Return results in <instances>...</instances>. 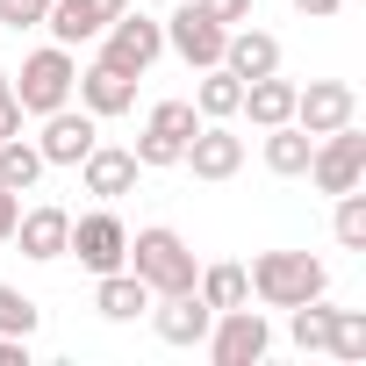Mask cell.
<instances>
[{
    "instance_id": "cell-1",
    "label": "cell",
    "mask_w": 366,
    "mask_h": 366,
    "mask_svg": "<svg viewBox=\"0 0 366 366\" xmlns=\"http://www.w3.org/2000/svg\"><path fill=\"white\" fill-rule=\"evenodd\" d=\"M244 273H252V302H266V309H295V302L330 295V266L309 252H259Z\"/></svg>"
},
{
    "instance_id": "cell-2",
    "label": "cell",
    "mask_w": 366,
    "mask_h": 366,
    "mask_svg": "<svg viewBox=\"0 0 366 366\" xmlns=\"http://www.w3.org/2000/svg\"><path fill=\"white\" fill-rule=\"evenodd\" d=\"M129 273L151 287V295H179V287H194V252H187V237L179 230H165V223H144L137 237H129Z\"/></svg>"
},
{
    "instance_id": "cell-3",
    "label": "cell",
    "mask_w": 366,
    "mask_h": 366,
    "mask_svg": "<svg viewBox=\"0 0 366 366\" xmlns=\"http://www.w3.org/2000/svg\"><path fill=\"white\" fill-rule=\"evenodd\" d=\"M101 44V65H115V72H129V79H144L158 58H165V22L151 15V8H137V0H129V8L94 36Z\"/></svg>"
},
{
    "instance_id": "cell-4",
    "label": "cell",
    "mask_w": 366,
    "mask_h": 366,
    "mask_svg": "<svg viewBox=\"0 0 366 366\" xmlns=\"http://www.w3.org/2000/svg\"><path fill=\"white\" fill-rule=\"evenodd\" d=\"M72 79H79V58L65 51V44H44V51H29L22 58V72L8 79L15 86V101H22V115H51V108H65L72 101Z\"/></svg>"
},
{
    "instance_id": "cell-5",
    "label": "cell",
    "mask_w": 366,
    "mask_h": 366,
    "mask_svg": "<svg viewBox=\"0 0 366 366\" xmlns=\"http://www.w3.org/2000/svg\"><path fill=\"white\" fill-rule=\"evenodd\" d=\"M223 22L202 8V0H165V51L187 65V72H209V65H223Z\"/></svg>"
},
{
    "instance_id": "cell-6",
    "label": "cell",
    "mask_w": 366,
    "mask_h": 366,
    "mask_svg": "<svg viewBox=\"0 0 366 366\" xmlns=\"http://www.w3.org/2000/svg\"><path fill=\"white\" fill-rule=\"evenodd\" d=\"M209 359L216 366H259L266 352H273V323L252 309V302H237V309H216V323H209Z\"/></svg>"
},
{
    "instance_id": "cell-7",
    "label": "cell",
    "mask_w": 366,
    "mask_h": 366,
    "mask_svg": "<svg viewBox=\"0 0 366 366\" xmlns=\"http://www.w3.org/2000/svg\"><path fill=\"white\" fill-rule=\"evenodd\" d=\"M302 179H316V194H352L359 179H366V129H359V122H345V129L316 137V151H309V172H302Z\"/></svg>"
},
{
    "instance_id": "cell-8",
    "label": "cell",
    "mask_w": 366,
    "mask_h": 366,
    "mask_svg": "<svg viewBox=\"0 0 366 366\" xmlns=\"http://www.w3.org/2000/svg\"><path fill=\"white\" fill-rule=\"evenodd\" d=\"M65 252H72L86 273H115V266H129V230H122L115 202H101L94 216H72V237H65Z\"/></svg>"
},
{
    "instance_id": "cell-9",
    "label": "cell",
    "mask_w": 366,
    "mask_h": 366,
    "mask_svg": "<svg viewBox=\"0 0 366 366\" xmlns=\"http://www.w3.org/2000/svg\"><path fill=\"white\" fill-rule=\"evenodd\" d=\"M202 129V115H194V101H158L151 115H144V137L129 144L137 151V165L144 172H158V165H179V151H187V137Z\"/></svg>"
},
{
    "instance_id": "cell-10",
    "label": "cell",
    "mask_w": 366,
    "mask_h": 366,
    "mask_svg": "<svg viewBox=\"0 0 366 366\" xmlns=\"http://www.w3.org/2000/svg\"><path fill=\"white\" fill-rule=\"evenodd\" d=\"M179 165H187L194 179H237L244 172V137L230 122H202L187 137V151H179Z\"/></svg>"
},
{
    "instance_id": "cell-11",
    "label": "cell",
    "mask_w": 366,
    "mask_h": 366,
    "mask_svg": "<svg viewBox=\"0 0 366 366\" xmlns=\"http://www.w3.org/2000/svg\"><path fill=\"white\" fill-rule=\"evenodd\" d=\"M295 122L309 137H330V129L359 122V94L345 79H309V86H295Z\"/></svg>"
},
{
    "instance_id": "cell-12",
    "label": "cell",
    "mask_w": 366,
    "mask_h": 366,
    "mask_svg": "<svg viewBox=\"0 0 366 366\" xmlns=\"http://www.w3.org/2000/svg\"><path fill=\"white\" fill-rule=\"evenodd\" d=\"M94 144H101V115H86V108H72V101L44 115V137H36L44 165H79Z\"/></svg>"
},
{
    "instance_id": "cell-13",
    "label": "cell",
    "mask_w": 366,
    "mask_h": 366,
    "mask_svg": "<svg viewBox=\"0 0 366 366\" xmlns=\"http://www.w3.org/2000/svg\"><path fill=\"white\" fill-rule=\"evenodd\" d=\"M122 8H129V0H51V8H44V29H51V44L79 51V44H94Z\"/></svg>"
},
{
    "instance_id": "cell-14",
    "label": "cell",
    "mask_w": 366,
    "mask_h": 366,
    "mask_svg": "<svg viewBox=\"0 0 366 366\" xmlns=\"http://www.w3.org/2000/svg\"><path fill=\"white\" fill-rule=\"evenodd\" d=\"M72 172H79V187H86L94 202H122V194H137V172H144V165H137V151H122V144H94Z\"/></svg>"
},
{
    "instance_id": "cell-15",
    "label": "cell",
    "mask_w": 366,
    "mask_h": 366,
    "mask_svg": "<svg viewBox=\"0 0 366 366\" xmlns=\"http://www.w3.org/2000/svg\"><path fill=\"white\" fill-rule=\"evenodd\" d=\"M151 330L165 337V345H202L209 337V323H216V309L194 295V287H179V295H151Z\"/></svg>"
},
{
    "instance_id": "cell-16",
    "label": "cell",
    "mask_w": 366,
    "mask_h": 366,
    "mask_svg": "<svg viewBox=\"0 0 366 366\" xmlns=\"http://www.w3.org/2000/svg\"><path fill=\"white\" fill-rule=\"evenodd\" d=\"M72 94H79V108L86 115H101V122H115V115H129L137 108V79L129 72H115V65H79V79H72Z\"/></svg>"
},
{
    "instance_id": "cell-17",
    "label": "cell",
    "mask_w": 366,
    "mask_h": 366,
    "mask_svg": "<svg viewBox=\"0 0 366 366\" xmlns=\"http://www.w3.org/2000/svg\"><path fill=\"white\" fill-rule=\"evenodd\" d=\"M65 237H72V216H65L58 202H36V209L15 216V237H8V244H22V259L51 266V259H65Z\"/></svg>"
},
{
    "instance_id": "cell-18",
    "label": "cell",
    "mask_w": 366,
    "mask_h": 366,
    "mask_svg": "<svg viewBox=\"0 0 366 366\" xmlns=\"http://www.w3.org/2000/svg\"><path fill=\"white\" fill-rule=\"evenodd\" d=\"M223 72H237V79H266V72H280V36L237 22V29L223 36Z\"/></svg>"
},
{
    "instance_id": "cell-19",
    "label": "cell",
    "mask_w": 366,
    "mask_h": 366,
    "mask_svg": "<svg viewBox=\"0 0 366 366\" xmlns=\"http://www.w3.org/2000/svg\"><path fill=\"white\" fill-rule=\"evenodd\" d=\"M94 309H101L108 323H137V316L151 309V287H144L129 266H115V273H94Z\"/></svg>"
},
{
    "instance_id": "cell-20",
    "label": "cell",
    "mask_w": 366,
    "mask_h": 366,
    "mask_svg": "<svg viewBox=\"0 0 366 366\" xmlns=\"http://www.w3.org/2000/svg\"><path fill=\"white\" fill-rule=\"evenodd\" d=\"M237 115H252V129H273V122H295V79L266 72V79H244V101Z\"/></svg>"
},
{
    "instance_id": "cell-21",
    "label": "cell",
    "mask_w": 366,
    "mask_h": 366,
    "mask_svg": "<svg viewBox=\"0 0 366 366\" xmlns=\"http://www.w3.org/2000/svg\"><path fill=\"white\" fill-rule=\"evenodd\" d=\"M259 151H266V172H280V179H302V172H309V151H316V137H309L302 122H273Z\"/></svg>"
},
{
    "instance_id": "cell-22",
    "label": "cell",
    "mask_w": 366,
    "mask_h": 366,
    "mask_svg": "<svg viewBox=\"0 0 366 366\" xmlns=\"http://www.w3.org/2000/svg\"><path fill=\"white\" fill-rule=\"evenodd\" d=\"M237 101H244V79L223 72V65H209L202 86H194V115L202 122H237Z\"/></svg>"
},
{
    "instance_id": "cell-23",
    "label": "cell",
    "mask_w": 366,
    "mask_h": 366,
    "mask_svg": "<svg viewBox=\"0 0 366 366\" xmlns=\"http://www.w3.org/2000/svg\"><path fill=\"white\" fill-rule=\"evenodd\" d=\"M51 165H44V151H36V137H8L0 144V187H15V194H29L36 179H44Z\"/></svg>"
},
{
    "instance_id": "cell-24",
    "label": "cell",
    "mask_w": 366,
    "mask_h": 366,
    "mask_svg": "<svg viewBox=\"0 0 366 366\" xmlns=\"http://www.w3.org/2000/svg\"><path fill=\"white\" fill-rule=\"evenodd\" d=\"M194 295H202L209 309H237V302H252V273L230 266V259H223V266H202V273H194Z\"/></svg>"
},
{
    "instance_id": "cell-25",
    "label": "cell",
    "mask_w": 366,
    "mask_h": 366,
    "mask_svg": "<svg viewBox=\"0 0 366 366\" xmlns=\"http://www.w3.org/2000/svg\"><path fill=\"white\" fill-rule=\"evenodd\" d=\"M330 316H337V309H330L323 295H316V302H295V309H287V337H295L302 352H323V345H330Z\"/></svg>"
},
{
    "instance_id": "cell-26",
    "label": "cell",
    "mask_w": 366,
    "mask_h": 366,
    "mask_svg": "<svg viewBox=\"0 0 366 366\" xmlns=\"http://www.w3.org/2000/svg\"><path fill=\"white\" fill-rule=\"evenodd\" d=\"M337 209H330V237L345 244V252H366V194L352 187V194H330Z\"/></svg>"
},
{
    "instance_id": "cell-27",
    "label": "cell",
    "mask_w": 366,
    "mask_h": 366,
    "mask_svg": "<svg viewBox=\"0 0 366 366\" xmlns=\"http://www.w3.org/2000/svg\"><path fill=\"white\" fill-rule=\"evenodd\" d=\"M330 359H345V366H359L366 359V309H337L330 316V345H323Z\"/></svg>"
},
{
    "instance_id": "cell-28",
    "label": "cell",
    "mask_w": 366,
    "mask_h": 366,
    "mask_svg": "<svg viewBox=\"0 0 366 366\" xmlns=\"http://www.w3.org/2000/svg\"><path fill=\"white\" fill-rule=\"evenodd\" d=\"M0 337H36V302L0 280Z\"/></svg>"
},
{
    "instance_id": "cell-29",
    "label": "cell",
    "mask_w": 366,
    "mask_h": 366,
    "mask_svg": "<svg viewBox=\"0 0 366 366\" xmlns=\"http://www.w3.org/2000/svg\"><path fill=\"white\" fill-rule=\"evenodd\" d=\"M44 8H51V0H0V29H44Z\"/></svg>"
},
{
    "instance_id": "cell-30",
    "label": "cell",
    "mask_w": 366,
    "mask_h": 366,
    "mask_svg": "<svg viewBox=\"0 0 366 366\" xmlns=\"http://www.w3.org/2000/svg\"><path fill=\"white\" fill-rule=\"evenodd\" d=\"M202 8H209L223 29H237V22H252V15H259V0H202Z\"/></svg>"
},
{
    "instance_id": "cell-31",
    "label": "cell",
    "mask_w": 366,
    "mask_h": 366,
    "mask_svg": "<svg viewBox=\"0 0 366 366\" xmlns=\"http://www.w3.org/2000/svg\"><path fill=\"white\" fill-rule=\"evenodd\" d=\"M22 122H29V115H22V101H15V94H0V144L22 137Z\"/></svg>"
},
{
    "instance_id": "cell-32",
    "label": "cell",
    "mask_w": 366,
    "mask_h": 366,
    "mask_svg": "<svg viewBox=\"0 0 366 366\" xmlns=\"http://www.w3.org/2000/svg\"><path fill=\"white\" fill-rule=\"evenodd\" d=\"M15 216H22V194H15V187H0V244L15 237Z\"/></svg>"
},
{
    "instance_id": "cell-33",
    "label": "cell",
    "mask_w": 366,
    "mask_h": 366,
    "mask_svg": "<svg viewBox=\"0 0 366 366\" xmlns=\"http://www.w3.org/2000/svg\"><path fill=\"white\" fill-rule=\"evenodd\" d=\"M337 8H345V0H295V15H309V22H330Z\"/></svg>"
},
{
    "instance_id": "cell-34",
    "label": "cell",
    "mask_w": 366,
    "mask_h": 366,
    "mask_svg": "<svg viewBox=\"0 0 366 366\" xmlns=\"http://www.w3.org/2000/svg\"><path fill=\"white\" fill-rule=\"evenodd\" d=\"M0 366H29V337H0Z\"/></svg>"
},
{
    "instance_id": "cell-35",
    "label": "cell",
    "mask_w": 366,
    "mask_h": 366,
    "mask_svg": "<svg viewBox=\"0 0 366 366\" xmlns=\"http://www.w3.org/2000/svg\"><path fill=\"white\" fill-rule=\"evenodd\" d=\"M137 8H165V0H137Z\"/></svg>"
},
{
    "instance_id": "cell-36",
    "label": "cell",
    "mask_w": 366,
    "mask_h": 366,
    "mask_svg": "<svg viewBox=\"0 0 366 366\" xmlns=\"http://www.w3.org/2000/svg\"><path fill=\"white\" fill-rule=\"evenodd\" d=\"M0 94H15V86H8V72H0Z\"/></svg>"
}]
</instances>
